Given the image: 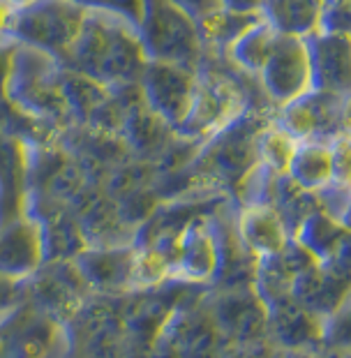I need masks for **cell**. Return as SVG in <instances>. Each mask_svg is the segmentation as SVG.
I'll return each instance as SVG.
<instances>
[{
    "instance_id": "obj_1",
    "label": "cell",
    "mask_w": 351,
    "mask_h": 358,
    "mask_svg": "<svg viewBox=\"0 0 351 358\" xmlns=\"http://www.w3.org/2000/svg\"><path fill=\"white\" fill-rule=\"evenodd\" d=\"M65 58L76 74L113 88L141 79L148 65L139 28L102 10L88 12L79 40Z\"/></svg>"
},
{
    "instance_id": "obj_2",
    "label": "cell",
    "mask_w": 351,
    "mask_h": 358,
    "mask_svg": "<svg viewBox=\"0 0 351 358\" xmlns=\"http://www.w3.org/2000/svg\"><path fill=\"white\" fill-rule=\"evenodd\" d=\"M250 109V97L245 86L224 70L206 63L196 67V90L192 109L187 120L178 129L180 134L192 139L208 141L217 132H222L234 120H238Z\"/></svg>"
},
{
    "instance_id": "obj_3",
    "label": "cell",
    "mask_w": 351,
    "mask_h": 358,
    "mask_svg": "<svg viewBox=\"0 0 351 358\" xmlns=\"http://www.w3.org/2000/svg\"><path fill=\"white\" fill-rule=\"evenodd\" d=\"M139 35L148 60L199 67L206 56L199 21L173 0H148Z\"/></svg>"
},
{
    "instance_id": "obj_4",
    "label": "cell",
    "mask_w": 351,
    "mask_h": 358,
    "mask_svg": "<svg viewBox=\"0 0 351 358\" xmlns=\"http://www.w3.org/2000/svg\"><path fill=\"white\" fill-rule=\"evenodd\" d=\"M88 12L74 0H40L19 10L12 35L44 53L65 58L79 40Z\"/></svg>"
},
{
    "instance_id": "obj_5",
    "label": "cell",
    "mask_w": 351,
    "mask_h": 358,
    "mask_svg": "<svg viewBox=\"0 0 351 358\" xmlns=\"http://www.w3.org/2000/svg\"><path fill=\"white\" fill-rule=\"evenodd\" d=\"M255 79L275 111L315 90L308 37L280 33L275 49Z\"/></svg>"
},
{
    "instance_id": "obj_6",
    "label": "cell",
    "mask_w": 351,
    "mask_h": 358,
    "mask_svg": "<svg viewBox=\"0 0 351 358\" xmlns=\"http://www.w3.org/2000/svg\"><path fill=\"white\" fill-rule=\"evenodd\" d=\"M139 81L150 109L178 132L192 109L196 67L148 60Z\"/></svg>"
},
{
    "instance_id": "obj_7",
    "label": "cell",
    "mask_w": 351,
    "mask_h": 358,
    "mask_svg": "<svg viewBox=\"0 0 351 358\" xmlns=\"http://www.w3.org/2000/svg\"><path fill=\"white\" fill-rule=\"evenodd\" d=\"M173 280L185 285H213L220 280L224 262V243L215 224L189 222L171 243Z\"/></svg>"
},
{
    "instance_id": "obj_8",
    "label": "cell",
    "mask_w": 351,
    "mask_h": 358,
    "mask_svg": "<svg viewBox=\"0 0 351 358\" xmlns=\"http://www.w3.org/2000/svg\"><path fill=\"white\" fill-rule=\"evenodd\" d=\"M236 236L257 262L285 252L296 241V231L273 199L241 201L236 213Z\"/></svg>"
},
{
    "instance_id": "obj_9",
    "label": "cell",
    "mask_w": 351,
    "mask_h": 358,
    "mask_svg": "<svg viewBox=\"0 0 351 358\" xmlns=\"http://www.w3.org/2000/svg\"><path fill=\"white\" fill-rule=\"evenodd\" d=\"M342 95L310 90L275 111V120L299 141L331 139L342 129Z\"/></svg>"
},
{
    "instance_id": "obj_10",
    "label": "cell",
    "mask_w": 351,
    "mask_h": 358,
    "mask_svg": "<svg viewBox=\"0 0 351 358\" xmlns=\"http://www.w3.org/2000/svg\"><path fill=\"white\" fill-rule=\"evenodd\" d=\"M308 44L315 88L351 95V30H317Z\"/></svg>"
},
{
    "instance_id": "obj_11",
    "label": "cell",
    "mask_w": 351,
    "mask_h": 358,
    "mask_svg": "<svg viewBox=\"0 0 351 358\" xmlns=\"http://www.w3.org/2000/svg\"><path fill=\"white\" fill-rule=\"evenodd\" d=\"M326 0H262V17L285 35L310 37L322 30Z\"/></svg>"
},
{
    "instance_id": "obj_12",
    "label": "cell",
    "mask_w": 351,
    "mask_h": 358,
    "mask_svg": "<svg viewBox=\"0 0 351 358\" xmlns=\"http://www.w3.org/2000/svg\"><path fill=\"white\" fill-rule=\"evenodd\" d=\"M292 176L301 187L310 189V192L322 194L326 189L335 185V173H333V150L328 139H312L301 141L296 157L289 169Z\"/></svg>"
},
{
    "instance_id": "obj_13",
    "label": "cell",
    "mask_w": 351,
    "mask_h": 358,
    "mask_svg": "<svg viewBox=\"0 0 351 358\" xmlns=\"http://www.w3.org/2000/svg\"><path fill=\"white\" fill-rule=\"evenodd\" d=\"M278 40H280V30H275L262 17L229 47L227 56L243 74L257 77L259 70H262L264 63L273 53V49H275Z\"/></svg>"
},
{
    "instance_id": "obj_14",
    "label": "cell",
    "mask_w": 351,
    "mask_h": 358,
    "mask_svg": "<svg viewBox=\"0 0 351 358\" xmlns=\"http://www.w3.org/2000/svg\"><path fill=\"white\" fill-rule=\"evenodd\" d=\"M262 19V10L259 12H236L222 7V10L208 14V17L199 19L201 37L206 44V51L217 49L220 53H227L229 47L245 33V30Z\"/></svg>"
},
{
    "instance_id": "obj_15",
    "label": "cell",
    "mask_w": 351,
    "mask_h": 358,
    "mask_svg": "<svg viewBox=\"0 0 351 358\" xmlns=\"http://www.w3.org/2000/svg\"><path fill=\"white\" fill-rule=\"evenodd\" d=\"M299 146L301 141L273 118L259 136V164L266 166L275 176H289Z\"/></svg>"
},
{
    "instance_id": "obj_16",
    "label": "cell",
    "mask_w": 351,
    "mask_h": 358,
    "mask_svg": "<svg viewBox=\"0 0 351 358\" xmlns=\"http://www.w3.org/2000/svg\"><path fill=\"white\" fill-rule=\"evenodd\" d=\"M322 347L331 352L351 354V292L324 317Z\"/></svg>"
},
{
    "instance_id": "obj_17",
    "label": "cell",
    "mask_w": 351,
    "mask_h": 358,
    "mask_svg": "<svg viewBox=\"0 0 351 358\" xmlns=\"http://www.w3.org/2000/svg\"><path fill=\"white\" fill-rule=\"evenodd\" d=\"M88 10H102V12H111V14H118L127 21L139 28L143 17H146V5L148 0H74Z\"/></svg>"
},
{
    "instance_id": "obj_18",
    "label": "cell",
    "mask_w": 351,
    "mask_h": 358,
    "mask_svg": "<svg viewBox=\"0 0 351 358\" xmlns=\"http://www.w3.org/2000/svg\"><path fill=\"white\" fill-rule=\"evenodd\" d=\"M331 150H333V173L335 185L349 187L351 185V134L340 129L338 134L331 136Z\"/></svg>"
},
{
    "instance_id": "obj_19",
    "label": "cell",
    "mask_w": 351,
    "mask_h": 358,
    "mask_svg": "<svg viewBox=\"0 0 351 358\" xmlns=\"http://www.w3.org/2000/svg\"><path fill=\"white\" fill-rule=\"evenodd\" d=\"M220 358H282V349L271 340L250 342V345H231L227 347Z\"/></svg>"
},
{
    "instance_id": "obj_20",
    "label": "cell",
    "mask_w": 351,
    "mask_h": 358,
    "mask_svg": "<svg viewBox=\"0 0 351 358\" xmlns=\"http://www.w3.org/2000/svg\"><path fill=\"white\" fill-rule=\"evenodd\" d=\"M173 3L180 5L182 10H187L196 21L208 17V14H213V12L222 10V7H227L224 0H173Z\"/></svg>"
},
{
    "instance_id": "obj_21",
    "label": "cell",
    "mask_w": 351,
    "mask_h": 358,
    "mask_svg": "<svg viewBox=\"0 0 351 358\" xmlns=\"http://www.w3.org/2000/svg\"><path fill=\"white\" fill-rule=\"evenodd\" d=\"M19 10L14 5H10L7 0H0V35L3 33H12L14 21H17Z\"/></svg>"
},
{
    "instance_id": "obj_22",
    "label": "cell",
    "mask_w": 351,
    "mask_h": 358,
    "mask_svg": "<svg viewBox=\"0 0 351 358\" xmlns=\"http://www.w3.org/2000/svg\"><path fill=\"white\" fill-rule=\"evenodd\" d=\"M224 5L236 12H259L262 0H224Z\"/></svg>"
},
{
    "instance_id": "obj_23",
    "label": "cell",
    "mask_w": 351,
    "mask_h": 358,
    "mask_svg": "<svg viewBox=\"0 0 351 358\" xmlns=\"http://www.w3.org/2000/svg\"><path fill=\"white\" fill-rule=\"evenodd\" d=\"M342 129L351 134V95L342 100Z\"/></svg>"
},
{
    "instance_id": "obj_24",
    "label": "cell",
    "mask_w": 351,
    "mask_h": 358,
    "mask_svg": "<svg viewBox=\"0 0 351 358\" xmlns=\"http://www.w3.org/2000/svg\"><path fill=\"white\" fill-rule=\"evenodd\" d=\"M10 5H14L17 10H26V7L30 5H35V3H40V0H7Z\"/></svg>"
}]
</instances>
